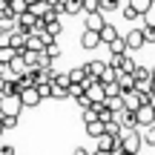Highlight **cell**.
Returning a JSON list of instances; mask_svg holds the SVG:
<instances>
[{
  "label": "cell",
  "mask_w": 155,
  "mask_h": 155,
  "mask_svg": "<svg viewBox=\"0 0 155 155\" xmlns=\"http://www.w3.org/2000/svg\"><path fill=\"white\" fill-rule=\"evenodd\" d=\"M118 144H121V147H124L127 152L138 155V150L144 147V138H141L138 127H132V129H124V127H121V135H118Z\"/></svg>",
  "instance_id": "obj_1"
},
{
  "label": "cell",
  "mask_w": 155,
  "mask_h": 155,
  "mask_svg": "<svg viewBox=\"0 0 155 155\" xmlns=\"http://www.w3.org/2000/svg\"><path fill=\"white\" fill-rule=\"evenodd\" d=\"M83 95L89 98V104H98V101H106L104 83H101L98 78H89V81H86V89H83Z\"/></svg>",
  "instance_id": "obj_2"
},
{
  "label": "cell",
  "mask_w": 155,
  "mask_h": 155,
  "mask_svg": "<svg viewBox=\"0 0 155 155\" xmlns=\"http://www.w3.org/2000/svg\"><path fill=\"white\" fill-rule=\"evenodd\" d=\"M20 109V95H0V115H17Z\"/></svg>",
  "instance_id": "obj_3"
},
{
  "label": "cell",
  "mask_w": 155,
  "mask_h": 155,
  "mask_svg": "<svg viewBox=\"0 0 155 155\" xmlns=\"http://www.w3.org/2000/svg\"><path fill=\"white\" fill-rule=\"evenodd\" d=\"M135 121H138V127H150L155 121V109L150 106V101H144V104L135 109Z\"/></svg>",
  "instance_id": "obj_4"
},
{
  "label": "cell",
  "mask_w": 155,
  "mask_h": 155,
  "mask_svg": "<svg viewBox=\"0 0 155 155\" xmlns=\"http://www.w3.org/2000/svg\"><path fill=\"white\" fill-rule=\"evenodd\" d=\"M121 98H124V109H132V112H135V109H138V106L147 101L144 95L138 92V89H127V92H121Z\"/></svg>",
  "instance_id": "obj_5"
},
{
  "label": "cell",
  "mask_w": 155,
  "mask_h": 155,
  "mask_svg": "<svg viewBox=\"0 0 155 155\" xmlns=\"http://www.w3.org/2000/svg\"><path fill=\"white\" fill-rule=\"evenodd\" d=\"M6 69H9V75H12V78L23 75V72H26V69H29V66H26V58H23L20 52H15V55H12V61L6 63Z\"/></svg>",
  "instance_id": "obj_6"
},
{
  "label": "cell",
  "mask_w": 155,
  "mask_h": 155,
  "mask_svg": "<svg viewBox=\"0 0 155 155\" xmlns=\"http://www.w3.org/2000/svg\"><path fill=\"white\" fill-rule=\"evenodd\" d=\"M40 92H38V86H26V89H20V104H23V109L26 106H38L40 104Z\"/></svg>",
  "instance_id": "obj_7"
},
{
  "label": "cell",
  "mask_w": 155,
  "mask_h": 155,
  "mask_svg": "<svg viewBox=\"0 0 155 155\" xmlns=\"http://www.w3.org/2000/svg\"><path fill=\"white\" fill-rule=\"evenodd\" d=\"M109 66H115L118 72H121V69H127V72H132V69H135V61L129 58V52H121V55H112Z\"/></svg>",
  "instance_id": "obj_8"
},
{
  "label": "cell",
  "mask_w": 155,
  "mask_h": 155,
  "mask_svg": "<svg viewBox=\"0 0 155 155\" xmlns=\"http://www.w3.org/2000/svg\"><path fill=\"white\" fill-rule=\"evenodd\" d=\"M124 40H127V49H129V52L141 49V46L147 43V40H144V32H141V29H129V35H127Z\"/></svg>",
  "instance_id": "obj_9"
},
{
  "label": "cell",
  "mask_w": 155,
  "mask_h": 155,
  "mask_svg": "<svg viewBox=\"0 0 155 155\" xmlns=\"http://www.w3.org/2000/svg\"><path fill=\"white\" fill-rule=\"evenodd\" d=\"M9 35V46L15 52H23L26 49V32H20V29H12V32H6Z\"/></svg>",
  "instance_id": "obj_10"
},
{
  "label": "cell",
  "mask_w": 155,
  "mask_h": 155,
  "mask_svg": "<svg viewBox=\"0 0 155 155\" xmlns=\"http://www.w3.org/2000/svg\"><path fill=\"white\" fill-rule=\"evenodd\" d=\"M81 46H83V49H95V46H101V32H95V29H83Z\"/></svg>",
  "instance_id": "obj_11"
},
{
  "label": "cell",
  "mask_w": 155,
  "mask_h": 155,
  "mask_svg": "<svg viewBox=\"0 0 155 155\" xmlns=\"http://www.w3.org/2000/svg\"><path fill=\"white\" fill-rule=\"evenodd\" d=\"M83 129H86L89 138H101V135H104V121H101V118H92V121L83 124Z\"/></svg>",
  "instance_id": "obj_12"
},
{
  "label": "cell",
  "mask_w": 155,
  "mask_h": 155,
  "mask_svg": "<svg viewBox=\"0 0 155 155\" xmlns=\"http://www.w3.org/2000/svg\"><path fill=\"white\" fill-rule=\"evenodd\" d=\"M104 12H86V29H95V32H101L104 29Z\"/></svg>",
  "instance_id": "obj_13"
},
{
  "label": "cell",
  "mask_w": 155,
  "mask_h": 155,
  "mask_svg": "<svg viewBox=\"0 0 155 155\" xmlns=\"http://www.w3.org/2000/svg\"><path fill=\"white\" fill-rule=\"evenodd\" d=\"M115 81H118V86H121V92L135 89V78H132V72H127V69H121V72L115 75Z\"/></svg>",
  "instance_id": "obj_14"
},
{
  "label": "cell",
  "mask_w": 155,
  "mask_h": 155,
  "mask_svg": "<svg viewBox=\"0 0 155 155\" xmlns=\"http://www.w3.org/2000/svg\"><path fill=\"white\" fill-rule=\"evenodd\" d=\"M95 141H98V150H109L112 152L118 147V138H115V135H106V132L101 135V138H95Z\"/></svg>",
  "instance_id": "obj_15"
},
{
  "label": "cell",
  "mask_w": 155,
  "mask_h": 155,
  "mask_svg": "<svg viewBox=\"0 0 155 155\" xmlns=\"http://www.w3.org/2000/svg\"><path fill=\"white\" fill-rule=\"evenodd\" d=\"M83 66H86V75H89V78H101L106 61H89V63H83Z\"/></svg>",
  "instance_id": "obj_16"
},
{
  "label": "cell",
  "mask_w": 155,
  "mask_h": 155,
  "mask_svg": "<svg viewBox=\"0 0 155 155\" xmlns=\"http://www.w3.org/2000/svg\"><path fill=\"white\" fill-rule=\"evenodd\" d=\"M49 9H52L49 0H35V3H29V12H32V15H38V17H43Z\"/></svg>",
  "instance_id": "obj_17"
},
{
  "label": "cell",
  "mask_w": 155,
  "mask_h": 155,
  "mask_svg": "<svg viewBox=\"0 0 155 155\" xmlns=\"http://www.w3.org/2000/svg\"><path fill=\"white\" fill-rule=\"evenodd\" d=\"M83 0H63V15H81Z\"/></svg>",
  "instance_id": "obj_18"
},
{
  "label": "cell",
  "mask_w": 155,
  "mask_h": 155,
  "mask_svg": "<svg viewBox=\"0 0 155 155\" xmlns=\"http://www.w3.org/2000/svg\"><path fill=\"white\" fill-rule=\"evenodd\" d=\"M69 78H72V83H86V81H89L86 66H75V69H69Z\"/></svg>",
  "instance_id": "obj_19"
},
{
  "label": "cell",
  "mask_w": 155,
  "mask_h": 155,
  "mask_svg": "<svg viewBox=\"0 0 155 155\" xmlns=\"http://www.w3.org/2000/svg\"><path fill=\"white\" fill-rule=\"evenodd\" d=\"M118 38V29L112 26V23H104V29H101V43H109V40Z\"/></svg>",
  "instance_id": "obj_20"
},
{
  "label": "cell",
  "mask_w": 155,
  "mask_h": 155,
  "mask_svg": "<svg viewBox=\"0 0 155 155\" xmlns=\"http://www.w3.org/2000/svg\"><path fill=\"white\" fill-rule=\"evenodd\" d=\"M106 46H109V52H112V55H121V52H129V49H127V40H124L121 35H118L115 40H109Z\"/></svg>",
  "instance_id": "obj_21"
},
{
  "label": "cell",
  "mask_w": 155,
  "mask_h": 155,
  "mask_svg": "<svg viewBox=\"0 0 155 155\" xmlns=\"http://www.w3.org/2000/svg\"><path fill=\"white\" fill-rule=\"evenodd\" d=\"M43 52H46V55L52 58V61H55V58H61V43H58V38H52L49 43L43 46Z\"/></svg>",
  "instance_id": "obj_22"
},
{
  "label": "cell",
  "mask_w": 155,
  "mask_h": 155,
  "mask_svg": "<svg viewBox=\"0 0 155 155\" xmlns=\"http://www.w3.org/2000/svg\"><path fill=\"white\" fill-rule=\"evenodd\" d=\"M26 9H29L26 0H9V12H12V15H23Z\"/></svg>",
  "instance_id": "obj_23"
},
{
  "label": "cell",
  "mask_w": 155,
  "mask_h": 155,
  "mask_svg": "<svg viewBox=\"0 0 155 155\" xmlns=\"http://www.w3.org/2000/svg\"><path fill=\"white\" fill-rule=\"evenodd\" d=\"M135 89H138L144 98H150V92H152V78H147V81H135Z\"/></svg>",
  "instance_id": "obj_24"
},
{
  "label": "cell",
  "mask_w": 155,
  "mask_h": 155,
  "mask_svg": "<svg viewBox=\"0 0 155 155\" xmlns=\"http://www.w3.org/2000/svg\"><path fill=\"white\" fill-rule=\"evenodd\" d=\"M129 6H132V9L138 12V17H141V15H144V12L152 6V0H129Z\"/></svg>",
  "instance_id": "obj_25"
},
{
  "label": "cell",
  "mask_w": 155,
  "mask_h": 155,
  "mask_svg": "<svg viewBox=\"0 0 155 155\" xmlns=\"http://www.w3.org/2000/svg\"><path fill=\"white\" fill-rule=\"evenodd\" d=\"M38 86V92H40V98H52V81H40V83H35Z\"/></svg>",
  "instance_id": "obj_26"
},
{
  "label": "cell",
  "mask_w": 155,
  "mask_h": 155,
  "mask_svg": "<svg viewBox=\"0 0 155 155\" xmlns=\"http://www.w3.org/2000/svg\"><path fill=\"white\" fill-rule=\"evenodd\" d=\"M52 66V58L46 52H38V61H35V69H49Z\"/></svg>",
  "instance_id": "obj_27"
},
{
  "label": "cell",
  "mask_w": 155,
  "mask_h": 155,
  "mask_svg": "<svg viewBox=\"0 0 155 155\" xmlns=\"http://www.w3.org/2000/svg\"><path fill=\"white\" fill-rule=\"evenodd\" d=\"M132 78L135 81H147V78H152V72L147 66H138V63H135V69H132Z\"/></svg>",
  "instance_id": "obj_28"
},
{
  "label": "cell",
  "mask_w": 155,
  "mask_h": 155,
  "mask_svg": "<svg viewBox=\"0 0 155 155\" xmlns=\"http://www.w3.org/2000/svg\"><path fill=\"white\" fill-rule=\"evenodd\" d=\"M106 106H109L112 112L124 109V98H121V95H112V98H106Z\"/></svg>",
  "instance_id": "obj_29"
},
{
  "label": "cell",
  "mask_w": 155,
  "mask_h": 155,
  "mask_svg": "<svg viewBox=\"0 0 155 155\" xmlns=\"http://www.w3.org/2000/svg\"><path fill=\"white\" fill-rule=\"evenodd\" d=\"M147 132L141 135V138H144V144H150V147H155V124H150V127H144Z\"/></svg>",
  "instance_id": "obj_30"
},
{
  "label": "cell",
  "mask_w": 155,
  "mask_h": 155,
  "mask_svg": "<svg viewBox=\"0 0 155 155\" xmlns=\"http://www.w3.org/2000/svg\"><path fill=\"white\" fill-rule=\"evenodd\" d=\"M141 32H144V40H147V43H152V40H155V23H144Z\"/></svg>",
  "instance_id": "obj_31"
},
{
  "label": "cell",
  "mask_w": 155,
  "mask_h": 155,
  "mask_svg": "<svg viewBox=\"0 0 155 155\" xmlns=\"http://www.w3.org/2000/svg\"><path fill=\"white\" fill-rule=\"evenodd\" d=\"M12 55H15V49H12L9 43L0 46V63H9V61H12Z\"/></svg>",
  "instance_id": "obj_32"
},
{
  "label": "cell",
  "mask_w": 155,
  "mask_h": 155,
  "mask_svg": "<svg viewBox=\"0 0 155 155\" xmlns=\"http://www.w3.org/2000/svg\"><path fill=\"white\" fill-rule=\"evenodd\" d=\"M83 89H86V83H69V98H81Z\"/></svg>",
  "instance_id": "obj_33"
},
{
  "label": "cell",
  "mask_w": 155,
  "mask_h": 155,
  "mask_svg": "<svg viewBox=\"0 0 155 155\" xmlns=\"http://www.w3.org/2000/svg\"><path fill=\"white\" fill-rule=\"evenodd\" d=\"M52 98H55V101H66V98H69V89H63V86H52Z\"/></svg>",
  "instance_id": "obj_34"
},
{
  "label": "cell",
  "mask_w": 155,
  "mask_h": 155,
  "mask_svg": "<svg viewBox=\"0 0 155 155\" xmlns=\"http://www.w3.org/2000/svg\"><path fill=\"white\" fill-rule=\"evenodd\" d=\"M83 12H101V0H83Z\"/></svg>",
  "instance_id": "obj_35"
},
{
  "label": "cell",
  "mask_w": 155,
  "mask_h": 155,
  "mask_svg": "<svg viewBox=\"0 0 155 155\" xmlns=\"http://www.w3.org/2000/svg\"><path fill=\"white\" fill-rule=\"evenodd\" d=\"M0 118H3V127L6 129H15L17 127V115H0Z\"/></svg>",
  "instance_id": "obj_36"
},
{
  "label": "cell",
  "mask_w": 155,
  "mask_h": 155,
  "mask_svg": "<svg viewBox=\"0 0 155 155\" xmlns=\"http://www.w3.org/2000/svg\"><path fill=\"white\" fill-rule=\"evenodd\" d=\"M141 17H147V23H155V0H152V6H150V9H147Z\"/></svg>",
  "instance_id": "obj_37"
},
{
  "label": "cell",
  "mask_w": 155,
  "mask_h": 155,
  "mask_svg": "<svg viewBox=\"0 0 155 155\" xmlns=\"http://www.w3.org/2000/svg\"><path fill=\"white\" fill-rule=\"evenodd\" d=\"M124 17H127V20H135V17H138V12H135L132 6L127 3V6H124Z\"/></svg>",
  "instance_id": "obj_38"
},
{
  "label": "cell",
  "mask_w": 155,
  "mask_h": 155,
  "mask_svg": "<svg viewBox=\"0 0 155 155\" xmlns=\"http://www.w3.org/2000/svg\"><path fill=\"white\" fill-rule=\"evenodd\" d=\"M0 155H15V147H9V144H0Z\"/></svg>",
  "instance_id": "obj_39"
},
{
  "label": "cell",
  "mask_w": 155,
  "mask_h": 155,
  "mask_svg": "<svg viewBox=\"0 0 155 155\" xmlns=\"http://www.w3.org/2000/svg\"><path fill=\"white\" fill-rule=\"evenodd\" d=\"M72 155H92V152H89V150H83V147H78V150H75Z\"/></svg>",
  "instance_id": "obj_40"
},
{
  "label": "cell",
  "mask_w": 155,
  "mask_h": 155,
  "mask_svg": "<svg viewBox=\"0 0 155 155\" xmlns=\"http://www.w3.org/2000/svg\"><path fill=\"white\" fill-rule=\"evenodd\" d=\"M92 155H115V152H109V150H95Z\"/></svg>",
  "instance_id": "obj_41"
},
{
  "label": "cell",
  "mask_w": 155,
  "mask_h": 155,
  "mask_svg": "<svg viewBox=\"0 0 155 155\" xmlns=\"http://www.w3.org/2000/svg\"><path fill=\"white\" fill-rule=\"evenodd\" d=\"M147 101H150V106L155 109V92H150V98H147Z\"/></svg>",
  "instance_id": "obj_42"
},
{
  "label": "cell",
  "mask_w": 155,
  "mask_h": 155,
  "mask_svg": "<svg viewBox=\"0 0 155 155\" xmlns=\"http://www.w3.org/2000/svg\"><path fill=\"white\" fill-rule=\"evenodd\" d=\"M6 132V127H3V118H0V135H3Z\"/></svg>",
  "instance_id": "obj_43"
},
{
  "label": "cell",
  "mask_w": 155,
  "mask_h": 155,
  "mask_svg": "<svg viewBox=\"0 0 155 155\" xmlns=\"http://www.w3.org/2000/svg\"><path fill=\"white\" fill-rule=\"evenodd\" d=\"M150 72H152V78H155V66H152V69H150Z\"/></svg>",
  "instance_id": "obj_44"
},
{
  "label": "cell",
  "mask_w": 155,
  "mask_h": 155,
  "mask_svg": "<svg viewBox=\"0 0 155 155\" xmlns=\"http://www.w3.org/2000/svg\"><path fill=\"white\" fill-rule=\"evenodd\" d=\"M0 38H3V32H0Z\"/></svg>",
  "instance_id": "obj_45"
}]
</instances>
